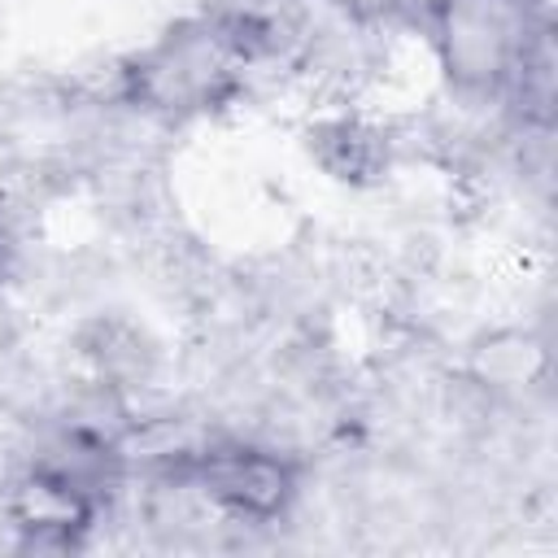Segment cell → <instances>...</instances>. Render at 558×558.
<instances>
[{"mask_svg": "<svg viewBox=\"0 0 558 558\" xmlns=\"http://www.w3.org/2000/svg\"><path fill=\"white\" fill-rule=\"evenodd\" d=\"M179 480L235 523H275L296 501V471L279 449L218 440L187 453Z\"/></svg>", "mask_w": 558, "mask_h": 558, "instance_id": "1", "label": "cell"}]
</instances>
